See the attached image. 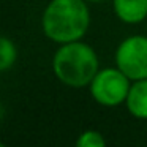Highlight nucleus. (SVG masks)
I'll return each instance as SVG.
<instances>
[{
    "label": "nucleus",
    "mask_w": 147,
    "mask_h": 147,
    "mask_svg": "<svg viewBox=\"0 0 147 147\" xmlns=\"http://www.w3.org/2000/svg\"><path fill=\"white\" fill-rule=\"evenodd\" d=\"M89 26V11L82 0H52L43 18L49 38L68 43L81 38Z\"/></svg>",
    "instance_id": "obj_1"
},
{
    "label": "nucleus",
    "mask_w": 147,
    "mask_h": 147,
    "mask_svg": "<svg viewBox=\"0 0 147 147\" xmlns=\"http://www.w3.org/2000/svg\"><path fill=\"white\" fill-rule=\"evenodd\" d=\"M98 68L95 52L86 45L71 43L57 52L54 59V71L62 82L68 86H86L93 79Z\"/></svg>",
    "instance_id": "obj_2"
},
{
    "label": "nucleus",
    "mask_w": 147,
    "mask_h": 147,
    "mask_svg": "<svg viewBox=\"0 0 147 147\" xmlns=\"http://www.w3.org/2000/svg\"><path fill=\"white\" fill-rule=\"evenodd\" d=\"M117 65L131 79L147 78V38L131 36L125 40L117 51Z\"/></svg>",
    "instance_id": "obj_3"
},
{
    "label": "nucleus",
    "mask_w": 147,
    "mask_h": 147,
    "mask_svg": "<svg viewBox=\"0 0 147 147\" xmlns=\"http://www.w3.org/2000/svg\"><path fill=\"white\" fill-rule=\"evenodd\" d=\"M128 76L117 70H105L93 78L92 95L101 105L114 106L125 100L130 92Z\"/></svg>",
    "instance_id": "obj_4"
},
{
    "label": "nucleus",
    "mask_w": 147,
    "mask_h": 147,
    "mask_svg": "<svg viewBox=\"0 0 147 147\" xmlns=\"http://www.w3.org/2000/svg\"><path fill=\"white\" fill-rule=\"evenodd\" d=\"M114 8L125 22H139L147 16V0H114Z\"/></svg>",
    "instance_id": "obj_5"
},
{
    "label": "nucleus",
    "mask_w": 147,
    "mask_h": 147,
    "mask_svg": "<svg viewBox=\"0 0 147 147\" xmlns=\"http://www.w3.org/2000/svg\"><path fill=\"white\" fill-rule=\"evenodd\" d=\"M127 105L131 114L147 119V81H141L131 87L127 96Z\"/></svg>",
    "instance_id": "obj_6"
},
{
    "label": "nucleus",
    "mask_w": 147,
    "mask_h": 147,
    "mask_svg": "<svg viewBox=\"0 0 147 147\" xmlns=\"http://www.w3.org/2000/svg\"><path fill=\"white\" fill-rule=\"evenodd\" d=\"M16 60V48L7 38L0 36V71L10 68Z\"/></svg>",
    "instance_id": "obj_7"
},
{
    "label": "nucleus",
    "mask_w": 147,
    "mask_h": 147,
    "mask_svg": "<svg viewBox=\"0 0 147 147\" xmlns=\"http://www.w3.org/2000/svg\"><path fill=\"white\" fill-rule=\"evenodd\" d=\"M76 147H106V144L100 133H96V131H86L78 139Z\"/></svg>",
    "instance_id": "obj_8"
},
{
    "label": "nucleus",
    "mask_w": 147,
    "mask_h": 147,
    "mask_svg": "<svg viewBox=\"0 0 147 147\" xmlns=\"http://www.w3.org/2000/svg\"><path fill=\"white\" fill-rule=\"evenodd\" d=\"M0 147H5V146H2V144H0Z\"/></svg>",
    "instance_id": "obj_9"
}]
</instances>
